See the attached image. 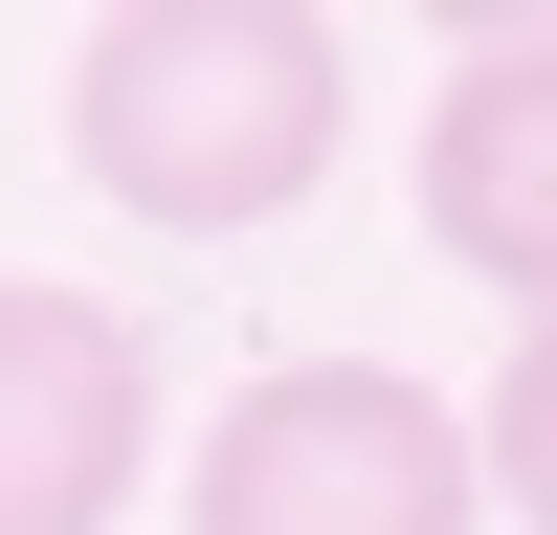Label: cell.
Segmentation results:
<instances>
[{"instance_id": "6da1fadb", "label": "cell", "mask_w": 557, "mask_h": 535, "mask_svg": "<svg viewBox=\"0 0 557 535\" xmlns=\"http://www.w3.org/2000/svg\"><path fill=\"white\" fill-rule=\"evenodd\" d=\"M357 134V45L312 0H112L67 45V178L157 246H246L335 178Z\"/></svg>"}, {"instance_id": "277c9868", "label": "cell", "mask_w": 557, "mask_h": 535, "mask_svg": "<svg viewBox=\"0 0 557 535\" xmlns=\"http://www.w3.org/2000/svg\"><path fill=\"white\" fill-rule=\"evenodd\" d=\"M424 246L469 290H557V23L535 0H469L446 23V89H424Z\"/></svg>"}, {"instance_id": "5b68a950", "label": "cell", "mask_w": 557, "mask_h": 535, "mask_svg": "<svg viewBox=\"0 0 557 535\" xmlns=\"http://www.w3.org/2000/svg\"><path fill=\"white\" fill-rule=\"evenodd\" d=\"M491 490H513V535L557 513V335H535V312H513V380H491V424H469V513H491Z\"/></svg>"}, {"instance_id": "3957f363", "label": "cell", "mask_w": 557, "mask_h": 535, "mask_svg": "<svg viewBox=\"0 0 557 535\" xmlns=\"http://www.w3.org/2000/svg\"><path fill=\"white\" fill-rule=\"evenodd\" d=\"M157 490V335L112 290L0 268V535H112Z\"/></svg>"}, {"instance_id": "7a4b0ae2", "label": "cell", "mask_w": 557, "mask_h": 535, "mask_svg": "<svg viewBox=\"0 0 557 535\" xmlns=\"http://www.w3.org/2000/svg\"><path fill=\"white\" fill-rule=\"evenodd\" d=\"M178 535H491L469 513V424L380 357H268L178 469Z\"/></svg>"}]
</instances>
